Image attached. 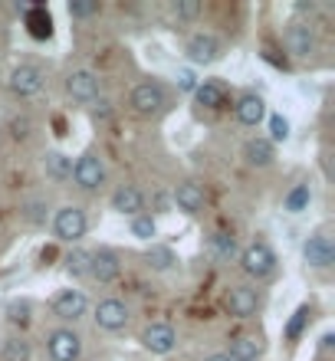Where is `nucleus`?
<instances>
[{
  "mask_svg": "<svg viewBox=\"0 0 335 361\" xmlns=\"http://www.w3.org/2000/svg\"><path fill=\"white\" fill-rule=\"evenodd\" d=\"M96 325L99 329H106V332H122L125 325H128V305L122 299H102L96 305Z\"/></svg>",
  "mask_w": 335,
  "mask_h": 361,
  "instance_id": "f3484780",
  "label": "nucleus"
},
{
  "mask_svg": "<svg viewBox=\"0 0 335 361\" xmlns=\"http://www.w3.org/2000/svg\"><path fill=\"white\" fill-rule=\"evenodd\" d=\"M233 115H237L240 125L257 128V125L267 118V102H263V95L260 92H240L237 102H233Z\"/></svg>",
  "mask_w": 335,
  "mask_h": 361,
  "instance_id": "dca6fc26",
  "label": "nucleus"
},
{
  "mask_svg": "<svg viewBox=\"0 0 335 361\" xmlns=\"http://www.w3.org/2000/svg\"><path fill=\"white\" fill-rule=\"evenodd\" d=\"M260 355H263V342L257 335H237L230 342L227 361H260Z\"/></svg>",
  "mask_w": 335,
  "mask_h": 361,
  "instance_id": "412c9836",
  "label": "nucleus"
},
{
  "mask_svg": "<svg viewBox=\"0 0 335 361\" xmlns=\"http://www.w3.org/2000/svg\"><path fill=\"white\" fill-rule=\"evenodd\" d=\"M174 17L178 20H197L201 17V10H204V4L201 0H174Z\"/></svg>",
  "mask_w": 335,
  "mask_h": 361,
  "instance_id": "473e14b6",
  "label": "nucleus"
},
{
  "mask_svg": "<svg viewBox=\"0 0 335 361\" xmlns=\"http://www.w3.org/2000/svg\"><path fill=\"white\" fill-rule=\"evenodd\" d=\"M33 358V345L23 335H7L0 345V361H30Z\"/></svg>",
  "mask_w": 335,
  "mask_h": 361,
  "instance_id": "a878e982",
  "label": "nucleus"
},
{
  "mask_svg": "<svg viewBox=\"0 0 335 361\" xmlns=\"http://www.w3.org/2000/svg\"><path fill=\"white\" fill-rule=\"evenodd\" d=\"M132 237L142 240V243H152V240L158 237V224H154L152 214H138V217H132Z\"/></svg>",
  "mask_w": 335,
  "mask_h": 361,
  "instance_id": "c85d7f7f",
  "label": "nucleus"
},
{
  "mask_svg": "<svg viewBox=\"0 0 335 361\" xmlns=\"http://www.w3.org/2000/svg\"><path fill=\"white\" fill-rule=\"evenodd\" d=\"M109 115H112V102L99 95V99H96V109H92V118H96V122H106Z\"/></svg>",
  "mask_w": 335,
  "mask_h": 361,
  "instance_id": "e433bc0d",
  "label": "nucleus"
},
{
  "mask_svg": "<svg viewBox=\"0 0 335 361\" xmlns=\"http://www.w3.org/2000/svg\"><path fill=\"white\" fill-rule=\"evenodd\" d=\"M184 53H188V59H191L194 66H211V63H217V59L224 56V47L214 33H204L201 30V33H194V37L188 39Z\"/></svg>",
  "mask_w": 335,
  "mask_h": 361,
  "instance_id": "1a4fd4ad",
  "label": "nucleus"
},
{
  "mask_svg": "<svg viewBox=\"0 0 335 361\" xmlns=\"http://www.w3.org/2000/svg\"><path fill=\"white\" fill-rule=\"evenodd\" d=\"M43 82H47V73L37 63H20V66L10 69V79H7L10 92L17 95V99H33L43 89Z\"/></svg>",
  "mask_w": 335,
  "mask_h": 361,
  "instance_id": "39448f33",
  "label": "nucleus"
},
{
  "mask_svg": "<svg viewBox=\"0 0 335 361\" xmlns=\"http://www.w3.org/2000/svg\"><path fill=\"white\" fill-rule=\"evenodd\" d=\"M243 161L250 168H269V164L276 161V145L269 142V138H250L243 145Z\"/></svg>",
  "mask_w": 335,
  "mask_h": 361,
  "instance_id": "aec40b11",
  "label": "nucleus"
},
{
  "mask_svg": "<svg viewBox=\"0 0 335 361\" xmlns=\"http://www.w3.org/2000/svg\"><path fill=\"white\" fill-rule=\"evenodd\" d=\"M86 230H89V217L79 204H66V207H59L53 214V233L63 243H79L86 237Z\"/></svg>",
  "mask_w": 335,
  "mask_h": 361,
  "instance_id": "20e7f679",
  "label": "nucleus"
},
{
  "mask_svg": "<svg viewBox=\"0 0 335 361\" xmlns=\"http://www.w3.org/2000/svg\"><path fill=\"white\" fill-rule=\"evenodd\" d=\"M309 204H312V188H309V184H296V188L283 197V210H286V214H303V210H309Z\"/></svg>",
  "mask_w": 335,
  "mask_h": 361,
  "instance_id": "bb28decb",
  "label": "nucleus"
},
{
  "mask_svg": "<svg viewBox=\"0 0 335 361\" xmlns=\"http://www.w3.org/2000/svg\"><path fill=\"white\" fill-rule=\"evenodd\" d=\"M47 355L49 361H79L83 358V338L73 329H53L47 335Z\"/></svg>",
  "mask_w": 335,
  "mask_h": 361,
  "instance_id": "423d86ee",
  "label": "nucleus"
},
{
  "mask_svg": "<svg viewBox=\"0 0 335 361\" xmlns=\"http://www.w3.org/2000/svg\"><path fill=\"white\" fill-rule=\"evenodd\" d=\"M204 361H227V355H211V358H204Z\"/></svg>",
  "mask_w": 335,
  "mask_h": 361,
  "instance_id": "4c0bfd02",
  "label": "nucleus"
},
{
  "mask_svg": "<svg viewBox=\"0 0 335 361\" xmlns=\"http://www.w3.org/2000/svg\"><path fill=\"white\" fill-rule=\"evenodd\" d=\"M128 105H132L135 115H142V118H154V115H162L168 109V89L162 82H138L128 95Z\"/></svg>",
  "mask_w": 335,
  "mask_h": 361,
  "instance_id": "7ed1b4c3",
  "label": "nucleus"
},
{
  "mask_svg": "<svg viewBox=\"0 0 335 361\" xmlns=\"http://www.w3.org/2000/svg\"><path fill=\"white\" fill-rule=\"evenodd\" d=\"M224 305L233 319H253L260 312V293L253 286H230Z\"/></svg>",
  "mask_w": 335,
  "mask_h": 361,
  "instance_id": "9d476101",
  "label": "nucleus"
},
{
  "mask_svg": "<svg viewBox=\"0 0 335 361\" xmlns=\"http://www.w3.org/2000/svg\"><path fill=\"white\" fill-rule=\"evenodd\" d=\"M53 312H56V319H63V322H79V319L89 312L86 293H83V289H63V293H56Z\"/></svg>",
  "mask_w": 335,
  "mask_h": 361,
  "instance_id": "4468645a",
  "label": "nucleus"
},
{
  "mask_svg": "<svg viewBox=\"0 0 335 361\" xmlns=\"http://www.w3.org/2000/svg\"><path fill=\"white\" fill-rule=\"evenodd\" d=\"M269 142L279 145V142H289V118L286 115H269Z\"/></svg>",
  "mask_w": 335,
  "mask_h": 361,
  "instance_id": "2f4dec72",
  "label": "nucleus"
},
{
  "mask_svg": "<svg viewBox=\"0 0 335 361\" xmlns=\"http://www.w3.org/2000/svg\"><path fill=\"white\" fill-rule=\"evenodd\" d=\"M207 250H211V257L217 259V263H224V267L240 257V247H237V237H233V233H214Z\"/></svg>",
  "mask_w": 335,
  "mask_h": 361,
  "instance_id": "4be33fe9",
  "label": "nucleus"
},
{
  "mask_svg": "<svg viewBox=\"0 0 335 361\" xmlns=\"http://www.w3.org/2000/svg\"><path fill=\"white\" fill-rule=\"evenodd\" d=\"M118 273H122V257L115 253V250L109 247H99L92 250V263H89V276L96 279V283L109 286L118 279Z\"/></svg>",
  "mask_w": 335,
  "mask_h": 361,
  "instance_id": "ddd939ff",
  "label": "nucleus"
},
{
  "mask_svg": "<svg viewBox=\"0 0 335 361\" xmlns=\"http://www.w3.org/2000/svg\"><path fill=\"white\" fill-rule=\"evenodd\" d=\"M66 95L79 105H92L99 99V76L89 69H76L66 76Z\"/></svg>",
  "mask_w": 335,
  "mask_h": 361,
  "instance_id": "9b49d317",
  "label": "nucleus"
},
{
  "mask_svg": "<svg viewBox=\"0 0 335 361\" xmlns=\"http://www.w3.org/2000/svg\"><path fill=\"white\" fill-rule=\"evenodd\" d=\"M303 259H306V267H312V269H332L335 243H332V237H329L326 230L312 233V237L303 243Z\"/></svg>",
  "mask_w": 335,
  "mask_h": 361,
  "instance_id": "6e6552de",
  "label": "nucleus"
},
{
  "mask_svg": "<svg viewBox=\"0 0 335 361\" xmlns=\"http://www.w3.org/2000/svg\"><path fill=\"white\" fill-rule=\"evenodd\" d=\"M178 89H181V92H194V89H197V76H194L191 69H178Z\"/></svg>",
  "mask_w": 335,
  "mask_h": 361,
  "instance_id": "c9c22d12",
  "label": "nucleus"
},
{
  "mask_svg": "<svg viewBox=\"0 0 335 361\" xmlns=\"http://www.w3.org/2000/svg\"><path fill=\"white\" fill-rule=\"evenodd\" d=\"M145 267L154 269V273H168V269L178 267V257H174L171 247H164V243H152V247L145 250Z\"/></svg>",
  "mask_w": 335,
  "mask_h": 361,
  "instance_id": "5701e85b",
  "label": "nucleus"
},
{
  "mask_svg": "<svg viewBox=\"0 0 335 361\" xmlns=\"http://www.w3.org/2000/svg\"><path fill=\"white\" fill-rule=\"evenodd\" d=\"M112 210L122 217H138V214H145V194L135 184H122L112 190Z\"/></svg>",
  "mask_w": 335,
  "mask_h": 361,
  "instance_id": "a211bd4d",
  "label": "nucleus"
},
{
  "mask_svg": "<svg viewBox=\"0 0 335 361\" xmlns=\"http://www.w3.org/2000/svg\"><path fill=\"white\" fill-rule=\"evenodd\" d=\"M20 217L27 220V224H33V227H39V224H47V217H49V204L47 200H27L23 207H20Z\"/></svg>",
  "mask_w": 335,
  "mask_h": 361,
  "instance_id": "7c9ffc66",
  "label": "nucleus"
},
{
  "mask_svg": "<svg viewBox=\"0 0 335 361\" xmlns=\"http://www.w3.org/2000/svg\"><path fill=\"white\" fill-rule=\"evenodd\" d=\"M43 171H47V178H53V180H69L73 178V154L47 152V158H43Z\"/></svg>",
  "mask_w": 335,
  "mask_h": 361,
  "instance_id": "393cba45",
  "label": "nucleus"
},
{
  "mask_svg": "<svg viewBox=\"0 0 335 361\" xmlns=\"http://www.w3.org/2000/svg\"><path fill=\"white\" fill-rule=\"evenodd\" d=\"M286 49L296 59L316 56L319 37H316V30H312V23H306V20H293V23L286 27Z\"/></svg>",
  "mask_w": 335,
  "mask_h": 361,
  "instance_id": "0eeeda50",
  "label": "nucleus"
},
{
  "mask_svg": "<svg viewBox=\"0 0 335 361\" xmlns=\"http://www.w3.org/2000/svg\"><path fill=\"white\" fill-rule=\"evenodd\" d=\"M306 322H309V305L303 302L296 309V312L289 315V322H286V329H283V338L286 342H299V335H303V329H306Z\"/></svg>",
  "mask_w": 335,
  "mask_h": 361,
  "instance_id": "c756f323",
  "label": "nucleus"
},
{
  "mask_svg": "<svg viewBox=\"0 0 335 361\" xmlns=\"http://www.w3.org/2000/svg\"><path fill=\"white\" fill-rule=\"evenodd\" d=\"M63 263H66V273L73 276V279H83V276H89V263H92V253L89 250H69L66 257H63Z\"/></svg>",
  "mask_w": 335,
  "mask_h": 361,
  "instance_id": "cd10ccee",
  "label": "nucleus"
},
{
  "mask_svg": "<svg viewBox=\"0 0 335 361\" xmlns=\"http://www.w3.org/2000/svg\"><path fill=\"white\" fill-rule=\"evenodd\" d=\"M27 30L33 39H49L53 37V17L47 7H27Z\"/></svg>",
  "mask_w": 335,
  "mask_h": 361,
  "instance_id": "b1692460",
  "label": "nucleus"
},
{
  "mask_svg": "<svg viewBox=\"0 0 335 361\" xmlns=\"http://www.w3.org/2000/svg\"><path fill=\"white\" fill-rule=\"evenodd\" d=\"M96 13H99L96 0H73L69 4V17H76V20H89V17H96Z\"/></svg>",
  "mask_w": 335,
  "mask_h": 361,
  "instance_id": "f704fd0d",
  "label": "nucleus"
},
{
  "mask_svg": "<svg viewBox=\"0 0 335 361\" xmlns=\"http://www.w3.org/2000/svg\"><path fill=\"white\" fill-rule=\"evenodd\" d=\"M194 102L201 105V109H207V112H217V109L227 105V86H224L221 79H204L194 89Z\"/></svg>",
  "mask_w": 335,
  "mask_h": 361,
  "instance_id": "6ab92c4d",
  "label": "nucleus"
},
{
  "mask_svg": "<svg viewBox=\"0 0 335 361\" xmlns=\"http://www.w3.org/2000/svg\"><path fill=\"white\" fill-rule=\"evenodd\" d=\"M30 312H33V305H30L27 299H20V302H10V305H7L10 325H27V322H30Z\"/></svg>",
  "mask_w": 335,
  "mask_h": 361,
  "instance_id": "72a5a7b5",
  "label": "nucleus"
},
{
  "mask_svg": "<svg viewBox=\"0 0 335 361\" xmlns=\"http://www.w3.org/2000/svg\"><path fill=\"white\" fill-rule=\"evenodd\" d=\"M106 178H109L106 164H102V158H99L92 148H89V152H83L76 161H73V178H69V180H73L83 194H96V190H102Z\"/></svg>",
  "mask_w": 335,
  "mask_h": 361,
  "instance_id": "f03ea898",
  "label": "nucleus"
},
{
  "mask_svg": "<svg viewBox=\"0 0 335 361\" xmlns=\"http://www.w3.org/2000/svg\"><path fill=\"white\" fill-rule=\"evenodd\" d=\"M171 200H174V207L181 210V214H188V217H197V214L207 207V190H204L197 180H181V184L174 188Z\"/></svg>",
  "mask_w": 335,
  "mask_h": 361,
  "instance_id": "f8f14e48",
  "label": "nucleus"
},
{
  "mask_svg": "<svg viewBox=\"0 0 335 361\" xmlns=\"http://www.w3.org/2000/svg\"><path fill=\"white\" fill-rule=\"evenodd\" d=\"M237 263H240V269H243L250 279H257V283H263V279H269V276L276 273V253H273L269 243H263V240L247 243V247L240 250Z\"/></svg>",
  "mask_w": 335,
  "mask_h": 361,
  "instance_id": "f257e3e1",
  "label": "nucleus"
},
{
  "mask_svg": "<svg viewBox=\"0 0 335 361\" xmlns=\"http://www.w3.org/2000/svg\"><path fill=\"white\" fill-rule=\"evenodd\" d=\"M142 345H145V352H152V355H171L178 348V332L168 322H152L142 332Z\"/></svg>",
  "mask_w": 335,
  "mask_h": 361,
  "instance_id": "2eb2a0df",
  "label": "nucleus"
}]
</instances>
